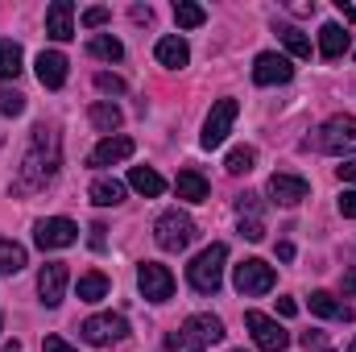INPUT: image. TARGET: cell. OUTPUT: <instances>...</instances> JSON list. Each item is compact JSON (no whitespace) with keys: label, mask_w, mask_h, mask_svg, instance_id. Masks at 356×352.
Here are the masks:
<instances>
[{"label":"cell","mask_w":356,"mask_h":352,"mask_svg":"<svg viewBox=\"0 0 356 352\" xmlns=\"http://www.w3.org/2000/svg\"><path fill=\"white\" fill-rule=\"evenodd\" d=\"M149 17H154V8H149V4H145V8H141V4L133 8V21H149Z\"/></svg>","instance_id":"obj_43"},{"label":"cell","mask_w":356,"mask_h":352,"mask_svg":"<svg viewBox=\"0 0 356 352\" xmlns=\"http://www.w3.org/2000/svg\"><path fill=\"white\" fill-rule=\"evenodd\" d=\"M67 54H58V50H42L38 54V79H42V88L58 91L63 83H67Z\"/></svg>","instance_id":"obj_18"},{"label":"cell","mask_w":356,"mask_h":352,"mask_svg":"<svg viewBox=\"0 0 356 352\" xmlns=\"http://www.w3.org/2000/svg\"><path fill=\"white\" fill-rule=\"evenodd\" d=\"M344 50H348V33H344V25L327 21V25L319 29V54H323V58H340Z\"/></svg>","instance_id":"obj_21"},{"label":"cell","mask_w":356,"mask_h":352,"mask_svg":"<svg viewBox=\"0 0 356 352\" xmlns=\"http://www.w3.org/2000/svg\"><path fill=\"white\" fill-rule=\"evenodd\" d=\"M253 162H257V150H249V145H241V150H232L228 154V175H249L253 170Z\"/></svg>","instance_id":"obj_32"},{"label":"cell","mask_w":356,"mask_h":352,"mask_svg":"<svg viewBox=\"0 0 356 352\" xmlns=\"http://www.w3.org/2000/svg\"><path fill=\"white\" fill-rule=\"evenodd\" d=\"M269 195L282 203V207H298L307 195H311V182L298 175H286V170H277V175L269 178Z\"/></svg>","instance_id":"obj_15"},{"label":"cell","mask_w":356,"mask_h":352,"mask_svg":"<svg viewBox=\"0 0 356 352\" xmlns=\"http://www.w3.org/2000/svg\"><path fill=\"white\" fill-rule=\"evenodd\" d=\"M340 286H344V294H353V298H356V269H344Z\"/></svg>","instance_id":"obj_41"},{"label":"cell","mask_w":356,"mask_h":352,"mask_svg":"<svg viewBox=\"0 0 356 352\" xmlns=\"http://www.w3.org/2000/svg\"><path fill=\"white\" fill-rule=\"evenodd\" d=\"M175 191H178V199H186V203H203L211 186H207V178L199 175V170H182L175 182Z\"/></svg>","instance_id":"obj_23"},{"label":"cell","mask_w":356,"mask_h":352,"mask_svg":"<svg viewBox=\"0 0 356 352\" xmlns=\"http://www.w3.org/2000/svg\"><path fill=\"white\" fill-rule=\"evenodd\" d=\"M253 79H257L261 88L290 83V79H294V63H290L286 54H273V50H266V54H257V58H253Z\"/></svg>","instance_id":"obj_12"},{"label":"cell","mask_w":356,"mask_h":352,"mask_svg":"<svg viewBox=\"0 0 356 352\" xmlns=\"http://www.w3.org/2000/svg\"><path fill=\"white\" fill-rule=\"evenodd\" d=\"M95 88L104 91V95H124V79H120V75L99 71V75H95Z\"/></svg>","instance_id":"obj_34"},{"label":"cell","mask_w":356,"mask_h":352,"mask_svg":"<svg viewBox=\"0 0 356 352\" xmlns=\"http://www.w3.org/2000/svg\"><path fill=\"white\" fill-rule=\"evenodd\" d=\"M319 150L323 154H336V158L353 154L356 150V116H332L319 129Z\"/></svg>","instance_id":"obj_8"},{"label":"cell","mask_w":356,"mask_h":352,"mask_svg":"<svg viewBox=\"0 0 356 352\" xmlns=\"http://www.w3.org/2000/svg\"><path fill=\"white\" fill-rule=\"evenodd\" d=\"M336 4H340V13H344V21H356V8H353V4H344V0H336Z\"/></svg>","instance_id":"obj_45"},{"label":"cell","mask_w":356,"mask_h":352,"mask_svg":"<svg viewBox=\"0 0 356 352\" xmlns=\"http://www.w3.org/2000/svg\"><path fill=\"white\" fill-rule=\"evenodd\" d=\"M311 311H315L319 319H353V307L336 303V294H327V290H315V294H311Z\"/></svg>","instance_id":"obj_24"},{"label":"cell","mask_w":356,"mask_h":352,"mask_svg":"<svg viewBox=\"0 0 356 352\" xmlns=\"http://www.w3.org/2000/svg\"><path fill=\"white\" fill-rule=\"evenodd\" d=\"M63 166V145H58V133L50 125H38L33 137H29V150L21 154V170H17V182L13 191L17 195H29V191H42L50 178L58 175Z\"/></svg>","instance_id":"obj_1"},{"label":"cell","mask_w":356,"mask_h":352,"mask_svg":"<svg viewBox=\"0 0 356 352\" xmlns=\"http://www.w3.org/2000/svg\"><path fill=\"white\" fill-rule=\"evenodd\" d=\"M245 328L253 332V340H257V349H261V352H286V349H290L286 328H282L277 319L261 315V311H249V315H245Z\"/></svg>","instance_id":"obj_10"},{"label":"cell","mask_w":356,"mask_h":352,"mask_svg":"<svg viewBox=\"0 0 356 352\" xmlns=\"http://www.w3.org/2000/svg\"><path fill=\"white\" fill-rule=\"evenodd\" d=\"M42 352H75L63 336H46V344H42Z\"/></svg>","instance_id":"obj_38"},{"label":"cell","mask_w":356,"mask_h":352,"mask_svg":"<svg viewBox=\"0 0 356 352\" xmlns=\"http://www.w3.org/2000/svg\"><path fill=\"white\" fill-rule=\"evenodd\" d=\"M88 54L91 58H104V63H120V58H124V46H120L112 33H95L88 42Z\"/></svg>","instance_id":"obj_27"},{"label":"cell","mask_w":356,"mask_h":352,"mask_svg":"<svg viewBox=\"0 0 356 352\" xmlns=\"http://www.w3.org/2000/svg\"><path fill=\"white\" fill-rule=\"evenodd\" d=\"M108 17H112L108 8H88V13H83V25H88V29H99V25H104Z\"/></svg>","instance_id":"obj_35"},{"label":"cell","mask_w":356,"mask_h":352,"mask_svg":"<svg viewBox=\"0 0 356 352\" xmlns=\"http://www.w3.org/2000/svg\"><path fill=\"white\" fill-rule=\"evenodd\" d=\"M277 315H282V319H294V315H298V303H294V298H277Z\"/></svg>","instance_id":"obj_39"},{"label":"cell","mask_w":356,"mask_h":352,"mask_svg":"<svg viewBox=\"0 0 356 352\" xmlns=\"http://www.w3.org/2000/svg\"><path fill=\"white\" fill-rule=\"evenodd\" d=\"M232 282H236V290H241L245 298H257V294H269V290H273L277 273H273V265H266L261 257H249V262L236 265Z\"/></svg>","instance_id":"obj_5"},{"label":"cell","mask_w":356,"mask_h":352,"mask_svg":"<svg viewBox=\"0 0 356 352\" xmlns=\"http://www.w3.org/2000/svg\"><path fill=\"white\" fill-rule=\"evenodd\" d=\"M67 265L63 262H46L42 265V273H38V294H42V303L46 307H58L63 303V294H67Z\"/></svg>","instance_id":"obj_14"},{"label":"cell","mask_w":356,"mask_h":352,"mask_svg":"<svg viewBox=\"0 0 356 352\" xmlns=\"http://www.w3.org/2000/svg\"><path fill=\"white\" fill-rule=\"evenodd\" d=\"M79 336H83L88 344H95V349L120 344V340L129 336V319H124V315H91V319H83Z\"/></svg>","instance_id":"obj_7"},{"label":"cell","mask_w":356,"mask_h":352,"mask_svg":"<svg viewBox=\"0 0 356 352\" xmlns=\"http://www.w3.org/2000/svg\"><path fill=\"white\" fill-rule=\"evenodd\" d=\"M120 108L116 104H108V99H99V104H91V125L99 129V133H112L116 137V129H120Z\"/></svg>","instance_id":"obj_26"},{"label":"cell","mask_w":356,"mask_h":352,"mask_svg":"<svg viewBox=\"0 0 356 352\" xmlns=\"http://www.w3.org/2000/svg\"><path fill=\"white\" fill-rule=\"evenodd\" d=\"M336 175H340V182H356V162L348 158L344 166H336Z\"/></svg>","instance_id":"obj_40"},{"label":"cell","mask_w":356,"mask_h":352,"mask_svg":"<svg viewBox=\"0 0 356 352\" xmlns=\"http://www.w3.org/2000/svg\"><path fill=\"white\" fill-rule=\"evenodd\" d=\"M91 245H95V249H104V228H99V224L91 228Z\"/></svg>","instance_id":"obj_44"},{"label":"cell","mask_w":356,"mask_h":352,"mask_svg":"<svg viewBox=\"0 0 356 352\" xmlns=\"http://www.w3.org/2000/svg\"><path fill=\"white\" fill-rule=\"evenodd\" d=\"M191 352H203V349H191Z\"/></svg>","instance_id":"obj_50"},{"label":"cell","mask_w":356,"mask_h":352,"mask_svg":"<svg viewBox=\"0 0 356 352\" xmlns=\"http://www.w3.org/2000/svg\"><path fill=\"white\" fill-rule=\"evenodd\" d=\"M340 216L344 220H356V191H344L340 195Z\"/></svg>","instance_id":"obj_36"},{"label":"cell","mask_w":356,"mask_h":352,"mask_svg":"<svg viewBox=\"0 0 356 352\" xmlns=\"http://www.w3.org/2000/svg\"><path fill=\"white\" fill-rule=\"evenodd\" d=\"M46 33L54 42H71L75 38V4L71 0H54L46 8Z\"/></svg>","instance_id":"obj_16"},{"label":"cell","mask_w":356,"mask_h":352,"mask_svg":"<svg viewBox=\"0 0 356 352\" xmlns=\"http://www.w3.org/2000/svg\"><path fill=\"white\" fill-rule=\"evenodd\" d=\"M154 54H158V63H162V67H175V71L191 63V46H186L182 38H175V33H170V38H162Z\"/></svg>","instance_id":"obj_20"},{"label":"cell","mask_w":356,"mask_h":352,"mask_svg":"<svg viewBox=\"0 0 356 352\" xmlns=\"http://www.w3.org/2000/svg\"><path fill=\"white\" fill-rule=\"evenodd\" d=\"M344 352H356V340H353V344H348V349H344Z\"/></svg>","instance_id":"obj_47"},{"label":"cell","mask_w":356,"mask_h":352,"mask_svg":"<svg viewBox=\"0 0 356 352\" xmlns=\"http://www.w3.org/2000/svg\"><path fill=\"white\" fill-rule=\"evenodd\" d=\"M88 195L95 207H116V203H124V182L120 178H95Z\"/></svg>","instance_id":"obj_19"},{"label":"cell","mask_w":356,"mask_h":352,"mask_svg":"<svg viewBox=\"0 0 356 352\" xmlns=\"http://www.w3.org/2000/svg\"><path fill=\"white\" fill-rule=\"evenodd\" d=\"M154 241L166 249V253H182L191 241H195V220L186 211H162L158 224H154Z\"/></svg>","instance_id":"obj_3"},{"label":"cell","mask_w":356,"mask_h":352,"mask_svg":"<svg viewBox=\"0 0 356 352\" xmlns=\"http://www.w3.org/2000/svg\"><path fill=\"white\" fill-rule=\"evenodd\" d=\"M277 262H294V245H290V241L277 245Z\"/></svg>","instance_id":"obj_42"},{"label":"cell","mask_w":356,"mask_h":352,"mask_svg":"<svg viewBox=\"0 0 356 352\" xmlns=\"http://www.w3.org/2000/svg\"><path fill=\"white\" fill-rule=\"evenodd\" d=\"M0 352H21V344H17V340H8V344H4Z\"/></svg>","instance_id":"obj_46"},{"label":"cell","mask_w":356,"mask_h":352,"mask_svg":"<svg viewBox=\"0 0 356 352\" xmlns=\"http://www.w3.org/2000/svg\"><path fill=\"white\" fill-rule=\"evenodd\" d=\"M220 340H224V323L216 315H191L182 323V332L166 336V349L178 352V349H186V344H220Z\"/></svg>","instance_id":"obj_4"},{"label":"cell","mask_w":356,"mask_h":352,"mask_svg":"<svg viewBox=\"0 0 356 352\" xmlns=\"http://www.w3.org/2000/svg\"><path fill=\"white\" fill-rule=\"evenodd\" d=\"M75 294H79L83 303H99V298L108 294V278H104V273H83L79 286H75Z\"/></svg>","instance_id":"obj_30"},{"label":"cell","mask_w":356,"mask_h":352,"mask_svg":"<svg viewBox=\"0 0 356 352\" xmlns=\"http://www.w3.org/2000/svg\"><path fill=\"white\" fill-rule=\"evenodd\" d=\"M25 269V249L17 241H0V273H21Z\"/></svg>","instance_id":"obj_31"},{"label":"cell","mask_w":356,"mask_h":352,"mask_svg":"<svg viewBox=\"0 0 356 352\" xmlns=\"http://www.w3.org/2000/svg\"><path fill=\"white\" fill-rule=\"evenodd\" d=\"M129 186L141 191V195H149V199H158L166 191V178L158 175V170H149V166H133L129 170Z\"/></svg>","instance_id":"obj_22"},{"label":"cell","mask_w":356,"mask_h":352,"mask_svg":"<svg viewBox=\"0 0 356 352\" xmlns=\"http://www.w3.org/2000/svg\"><path fill=\"white\" fill-rule=\"evenodd\" d=\"M0 328H4V315H0Z\"/></svg>","instance_id":"obj_48"},{"label":"cell","mask_w":356,"mask_h":352,"mask_svg":"<svg viewBox=\"0 0 356 352\" xmlns=\"http://www.w3.org/2000/svg\"><path fill=\"white\" fill-rule=\"evenodd\" d=\"M302 349H311V352H327V344H323V336H319V332H302Z\"/></svg>","instance_id":"obj_37"},{"label":"cell","mask_w":356,"mask_h":352,"mask_svg":"<svg viewBox=\"0 0 356 352\" xmlns=\"http://www.w3.org/2000/svg\"><path fill=\"white\" fill-rule=\"evenodd\" d=\"M137 286H141V294L149 303H166L175 294V273L158 262H141L137 265Z\"/></svg>","instance_id":"obj_11"},{"label":"cell","mask_w":356,"mask_h":352,"mask_svg":"<svg viewBox=\"0 0 356 352\" xmlns=\"http://www.w3.org/2000/svg\"><path fill=\"white\" fill-rule=\"evenodd\" d=\"M79 241V224L75 220H67V216H50V220H38V228H33V245L46 253V249H67V245H75Z\"/></svg>","instance_id":"obj_6"},{"label":"cell","mask_w":356,"mask_h":352,"mask_svg":"<svg viewBox=\"0 0 356 352\" xmlns=\"http://www.w3.org/2000/svg\"><path fill=\"white\" fill-rule=\"evenodd\" d=\"M232 352H245V349H232Z\"/></svg>","instance_id":"obj_49"},{"label":"cell","mask_w":356,"mask_h":352,"mask_svg":"<svg viewBox=\"0 0 356 352\" xmlns=\"http://www.w3.org/2000/svg\"><path fill=\"white\" fill-rule=\"evenodd\" d=\"M21 46L13 38H0V79H17L21 75Z\"/></svg>","instance_id":"obj_28"},{"label":"cell","mask_w":356,"mask_h":352,"mask_svg":"<svg viewBox=\"0 0 356 352\" xmlns=\"http://www.w3.org/2000/svg\"><path fill=\"white\" fill-rule=\"evenodd\" d=\"M232 120H236V99H220V104L207 112V120H203L199 145H203V150H220V145L228 141V133H232Z\"/></svg>","instance_id":"obj_9"},{"label":"cell","mask_w":356,"mask_h":352,"mask_svg":"<svg viewBox=\"0 0 356 352\" xmlns=\"http://www.w3.org/2000/svg\"><path fill=\"white\" fill-rule=\"evenodd\" d=\"M236 211H241V237L245 241H261L266 237V207H261V195H241L236 199Z\"/></svg>","instance_id":"obj_13"},{"label":"cell","mask_w":356,"mask_h":352,"mask_svg":"<svg viewBox=\"0 0 356 352\" xmlns=\"http://www.w3.org/2000/svg\"><path fill=\"white\" fill-rule=\"evenodd\" d=\"M0 112H4V116H21V112H25V95H21V91H0Z\"/></svg>","instance_id":"obj_33"},{"label":"cell","mask_w":356,"mask_h":352,"mask_svg":"<svg viewBox=\"0 0 356 352\" xmlns=\"http://www.w3.org/2000/svg\"><path fill=\"white\" fill-rule=\"evenodd\" d=\"M277 29V38H282V46L294 54V58H311V38L298 29V25H273Z\"/></svg>","instance_id":"obj_25"},{"label":"cell","mask_w":356,"mask_h":352,"mask_svg":"<svg viewBox=\"0 0 356 352\" xmlns=\"http://www.w3.org/2000/svg\"><path fill=\"white\" fill-rule=\"evenodd\" d=\"M133 150H137L133 137H120V133H116V137H104V141L91 150V166H116V162H129Z\"/></svg>","instance_id":"obj_17"},{"label":"cell","mask_w":356,"mask_h":352,"mask_svg":"<svg viewBox=\"0 0 356 352\" xmlns=\"http://www.w3.org/2000/svg\"><path fill=\"white\" fill-rule=\"evenodd\" d=\"M175 21H178V29H199L207 21V8L195 4V0H175Z\"/></svg>","instance_id":"obj_29"},{"label":"cell","mask_w":356,"mask_h":352,"mask_svg":"<svg viewBox=\"0 0 356 352\" xmlns=\"http://www.w3.org/2000/svg\"><path fill=\"white\" fill-rule=\"evenodd\" d=\"M224 262H228V245H224V241L207 245L195 262L186 265V282H191L199 294H216V290L224 286Z\"/></svg>","instance_id":"obj_2"}]
</instances>
